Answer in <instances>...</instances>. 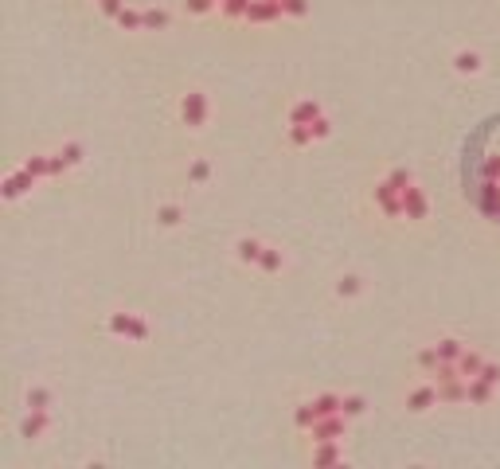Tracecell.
<instances>
[{
    "instance_id": "obj_17",
    "label": "cell",
    "mask_w": 500,
    "mask_h": 469,
    "mask_svg": "<svg viewBox=\"0 0 500 469\" xmlns=\"http://www.w3.org/2000/svg\"><path fill=\"white\" fill-rule=\"evenodd\" d=\"M184 220H188V208L180 200H160L157 203V227L172 231V227H180Z\"/></svg>"
},
{
    "instance_id": "obj_31",
    "label": "cell",
    "mask_w": 500,
    "mask_h": 469,
    "mask_svg": "<svg viewBox=\"0 0 500 469\" xmlns=\"http://www.w3.org/2000/svg\"><path fill=\"white\" fill-rule=\"evenodd\" d=\"M309 130H313L317 145H321V141H328V137H333V121H328V118H324V114H321V118H317L313 125H309Z\"/></svg>"
},
{
    "instance_id": "obj_8",
    "label": "cell",
    "mask_w": 500,
    "mask_h": 469,
    "mask_svg": "<svg viewBox=\"0 0 500 469\" xmlns=\"http://www.w3.org/2000/svg\"><path fill=\"white\" fill-rule=\"evenodd\" d=\"M450 67L461 79H477V75H485V55H480L477 47H457L450 55Z\"/></svg>"
},
{
    "instance_id": "obj_26",
    "label": "cell",
    "mask_w": 500,
    "mask_h": 469,
    "mask_svg": "<svg viewBox=\"0 0 500 469\" xmlns=\"http://www.w3.org/2000/svg\"><path fill=\"white\" fill-rule=\"evenodd\" d=\"M172 28V12L168 8H145V31H168Z\"/></svg>"
},
{
    "instance_id": "obj_10",
    "label": "cell",
    "mask_w": 500,
    "mask_h": 469,
    "mask_svg": "<svg viewBox=\"0 0 500 469\" xmlns=\"http://www.w3.org/2000/svg\"><path fill=\"white\" fill-rule=\"evenodd\" d=\"M51 157H55V180L67 176V172H75L86 160V149H82L79 141H63L59 149H51Z\"/></svg>"
},
{
    "instance_id": "obj_19",
    "label": "cell",
    "mask_w": 500,
    "mask_h": 469,
    "mask_svg": "<svg viewBox=\"0 0 500 469\" xmlns=\"http://www.w3.org/2000/svg\"><path fill=\"white\" fill-rule=\"evenodd\" d=\"M20 164L40 180V184L43 180H55V157H51V153H31V157H24Z\"/></svg>"
},
{
    "instance_id": "obj_29",
    "label": "cell",
    "mask_w": 500,
    "mask_h": 469,
    "mask_svg": "<svg viewBox=\"0 0 500 469\" xmlns=\"http://www.w3.org/2000/svg\"><path fill=\"white\" fill-rule=\"evenodd\" d=\"M285 20H305L309 16V0H282Z\"/></svg>"
},
{
    "instance_id": "obj_20",
    "label": "cell",
    "mask_w": 500,
    "mask_h": 469,
    "mask_svg": "<svg viewBox=\"0 0 500 469\" xmlns=\"http://www.w3.org/2000/svg\"><path fill=\"white\" fill-rule=\"evenodd\" d=\"M184 176H188L192 188H207L211 176H215V169H211V160H207V157H192V160H188V169H184Z\"/></svg>"
},
{
    "instance_id": "obj_3",
    "label": "cell",
    "mask_w": 500,
    "mask_h": 469,
    "mask_svg": "<svg viewBox=\"0 0 500 469\" xmlns=\"http://www.w3.org/2000/svg\"><path fill=\"white\" fill-rule=\"evenodd\" d=\"M106 332L109 337L126 340V344H149L153 340V325H149L145 313H133V309H114L106 313Z\"/></svg>"
},
{
    "instance_id": "obj_11",
    "label": "cell",
    "mask_w": 500,
    "mask_h": 469,
    "mask_svg": "<svg viewBox=\"0 0 500 469\" xmlns=\"http://www.w3.org/2000/svg\"><path fill=\"white\" fill-rule=\"evenodd\" d=\"M402 220L407 223H426L430 220V196L422 192V184H414L407 192V200H402Z\"/></svg>"
},
{
    "instance_id": "obj_16",
    "label": "cell",
    "mask_w": 500,
    "mask_h": 469,
    "mask_svg": "<svg viewBox=\"0 0 500 469\" xmlns=\"http://www.w3.org/2000/svg\"><path fill=\"white\" fill-rule=\"evenodd\" d=\"M235 262L238 266H250L258 270V259H262V250H266V239H258V235H243V239H235Z\"/></svg>"
},
{
    "instance_id": "obj_25",
    "label": "cell",
    "mask_w": 500,
    "mask_h": 469,
    "mask_svg": "<svg viewBox=\"0 0 500 469\" xmlns=\"http://www.w3.org/2000/svg\"><path fill=\"white\" fill-rule=\"evenodd\" d=\"M340 410L348 415V419H363V415H368V399H363L360 391H344V403H340Z\"/></svg>"
},
{
    "instance_id": "obj_4",
    "label": "cell",
    "mask_w": 500,
    "mask_h": 469,
    "mask_svg": "<svg viewBox=\"0 0 500 469\" xmlns=\"http://www.w3.org/2000/svg\"><path fill=\"white\" fill-rule=\"evenodd\" d=\"M438 403H441V395H438V383H434V380L411 383V387H407V395H402V407H407V415H430Z\"/></svg>"
},
{
    "instance_id": "obj_18",
    "label": "cell",
    "mask_w": 500,
    "mask_h": 469,
    "mask_svg": "<svg viewBox=\"0 0 500 469\" xmlns=\"http://www.w3.org/2000/svg\"><path fill=\"white\" fill-rule=\"evenodd\" d=\"M497 395H500L497 383L480 380V376H473V380H469V407H492V403H497Z\"/></svg>"
},
{
    "instance_id": "obj_15",
    "label": "cell",
    "mask_w": 500,
    "mask_h": 469,
    "mask_svg": "<svg viewBox=\"0 0 500 469\" xmlns=\"http://www.w3.org/2000/svg\"><path fill=\"white\" fill-rule=\"evenodd\" d=\"M333 293H336V301H360L363 293H368V282H363V274H356V270H344L340 278L333 282Z\"/></svg>"
},
{
    "instance_id": "obj_33",
    "label": "cell",
    "mask_w": 500,
    "mask_h": 469,
    "mask_svg": "<svg viewBox=\"0 0 500 469\" xmlns=\"http://www.w3.org/2000/svg\"><path fill=\"white\" fill-rule=\"evenodd\" d=\"M219 4H223V0H219Z\"/></svg>"
},
{
    "instance_id": "obj_9",
    "label": "cell",
    "mask_w": 500,
    "mask_h": 469,
    "mask_svg": "<svg viewBox=\"0 0 500 469\" xmlns=\"http://www.w3.org/2000/svg\"><path fill=\"white\" fill-rule=\"evenodd\" d=\"M51 430H55V415H51V410H28L20 419V434L28 442H43Z\"/></svg>"
},
{
    "instance_id": "obj_5",
    "label": "cell",
    "mask_w": 500,
    "mask_h": 469,
    "mask_svg": "<svg viewBox=\"0 0 500 469\" xmlns=\"http://www.w3.org/2000/svg\"><path fill=\"white\" fill-rule=\"evenodd\" d=\"M348 426H352V419L348 415H321V419L313 422V426L305 430V438L309 442H344L348 438Z\"/></svg>"
},
{
    "instance_id": "obj_32",
    "label": "cell",
    "mask_w": 500,
    "mask_h": 469,
    "mask_svg": "<svg viewBox=\"0 0 500 469\" xmlns=\"http://www.w3.org/2000/svg\"><path fill=\"white\" fill-rule=\"evenodd\" d=\"M480 380H489V383H497V387H500V364H497V360H485V368H480Z\"/></svg>"
},
{
    "instance_id": "obj_7",
    "label": "cell",
    "mask_w": 500,
    "mask_h": 469,
    "mask_svg": "<svg viewBox=\"0 0 500 469\" xmlns=\"http://www.w3.org/2000/svg\"><path fill=\"white\" fill-rule=\"evenodd\" d=\"M36 184H40V180H36V176H31V172L20 164V169H12L8 176H4V184H0V196H4L8 203H16V200H24V196H28Z\"/></svg>"
},
{
    "instance_id": "obj_13",
    "label": "cell",
    "mask_w": 500,
    "mask_h": 469,
    "mask_svg": "<svg viewBox=\"0 0 500 469\" xmlns=\"http://www.w3.org/2000/svg\"><path fill=\"white\" fill-rule=\"evenodd\" d=\"M309 461L313 466H344L348 449H344V442H309Z\"/></svg>"
},
{
    "instance_id": "obj_12",
    "label": "cell",
    "mask_w": 500,
    "mask_h": 469,
    "mask_svg": "<svg viewBox=\"0 0 500 469\" xmlns=\"http://www.w3.org/2000/svg\"><path fill=\"white\" fill-rule=\"evenodd\" d=\"M285 270H289V254H285L278 243H266L262 259H258V274H262V278H282Z\"/></svg>"
},
{
    "instance_id": "obj_14",
    "label": "cell",
    "mask_w": 500,
    "mask_h": 469,
    "mask_svg": "<svg viewBox=\"0 0 500 469\" xmlns=\"http://www.w3.org/2000/svg\"><path fill=\"white\" fill-rule=\"evenodd\" d=\"M321 114H324V106L317 98H294L289 110H285V121H289V125H313Z\"/></svg>"
},
{
    "instance_id": "obj_21",
    "label": "cell",
    "mask_w": 500,
    "mask_h": 469,
    "mask_svg": "<svg viewBox=\"0 0 500 469\" xmlns=\"http://www.w3.org/2000/svg\"><path fill=\"white\" fill-rule=\"evenodd\" d=\"M118 24L121 31H129V36H141L145 31V8H137V4H126V8L118 12Z\"/></svg>"
},
{
    "instance_id": "obj_27",
    "label": "cell",
    "mask_w": 500,
    "mask_h": 469,
    "mask_svg": "<svg viewBox=\"0 0 500 469\" xmlns=\"http://www.w3.org/2000/svg\"><path fill=\"white\" fill-rule=\"evenodd\" d=\"M246 8H250V0H223V4H219V16L231 20V24H243L246 20Z\"/></svg>"
},
{
    "instance_id": "obj_30",
    "label": "cell",
    "mask_w": 500,
    "mask_h": 469,
    "mask_svg": "<svg viewBox=\"0 0 500 469\" xmlns=\"http://www.w3.org/2000/svg\"><path fill=\"white\" fill-rule=\"evenodd\" d=\"M98 4V16H106V20H118V12L126 8L129 0H94Z\"/></svg>"
},
{
    "instance_id": "obj_23",
    "label": "cell",
    "mask_w": 500,
    "mask_h": 469,
    "mask_svg": "<svg viewBox=\"0 0 500 469\" xmlns=\"http://www.w3.org/2000/svg\"><path fill=\"white\" fill-rule=\"evenodd\" d=\"M485 360H489V356H485L480 348H473V344H469V348H465V352L457 356V371L465 376V380H473V376H480V368H485Z\"/></svg>"
},
{
    "instance_id": "obj_6",
    "label": "cell",
    "mask_w": 500,
    "mask_h": 469,
    "mask_svg": "<svg viewBox=\"0 0 500 469\" xmlns=\"http://www.w3.org/2000/svg\"><path fill=\"white\" fill-rule=\"evenodd\" d=\"M282 20H285L282 0H250L243 24H250V28H270V24H282Z\"/></svg>"
},
{
    "instance_id": "obj_22",
    "label": "cell",
    "mask_w": 500,
    "mask_h": 469,
    "mask_svg": "<svg viewBox=\"0 0 500 469\" xmlns=\"http://www.w3.org/2000/svg\"><path fill=\"white\" fill-rule=\"evenodd\" d=\"M24 403H28V410H51L55 407V391H51L47 383H31V387L24 391Z\"/></svg>"
},
{
    "instance_id": "obj_1",
    "label": "cell",
    "mask_w": 500,
    "mask_h": 469,
    "mask_svg": "<svg viewBox=\"0 0 500 469\" xmlns=\"http://www.w3.org/2000/svg\"><path fill=\"white\" fill-rule=\"evenodd\" d=\"M418 180H414V172L407 169H387L379 180L372 184V203L375 211H379L383 220H402V200H407V192L414 188Z\"/></svg>"
},
{
    "instance_id": "obj_28",
    "label": "cell",
    "mask_w": 500,
    "mask_h": 469,
    "mask_svg": "<svg viewBox=\"0 0 500 469\" xmlns=\"http://www.w3.org/2000/svg\"><path fill=\"white\" fill-rule=\"evenodd\" d=\"M180 8H184V16H211V12H219V0H184Z\"/></svg>"
},
{
    "instance_id": "obj_24",
    "label": "cell",
    "mask_w": 500,
    "mask_h": 469,
    "mask_svg": "<svg viewBox=\"0 0 500 469\" xmlns=\"http://www.w3.org/2000/svg\"><path fill=\"white\" fill-rule=\"evenodd\" d=\"M285 145L289 149H309V145H317V137L309 125H285Z\"/></svg>"
},
{
    "instance_id": "obj_2",
    "label": "cell",
    "mask_w": 500,
    "mask_h": 469,
    "mask_svg": "<svg viewBox=\"0 0 500 469\" xmlns=\"http://www.w3.org/2000/svg\"><path fill=\"white\" fill-rule=\"evenodd\" d=\"M211 114H215V106H211V94H207L204 86L180 90V98H176V121L184 125L188 133H204L207 125H211Z\"/></svg>"
}]
</instances>
